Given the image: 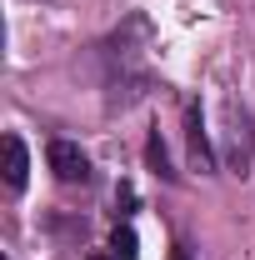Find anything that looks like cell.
<instances>
[{
    "instance_id": "obj_1",
    "label": "cell",
    "mask_w": 255,
    "mask_h": 260,
    "mask_svg": "<svg viewBox=\"0 0 255 260\" xmlns=\"http://www.w3.org/2000/svg\"><path fill=\"white\" fill-rule=\"evenodd\" d=\"M45 160H50V170L60 175L65 185L90 180V160H85V150H80V145H70V140H50V145H45Z\"/></svg>"
},
{
    "instance_id": "obj_2",
    "label": "cell",
    "mask_w": 255,
    "mask_h": 260,
    "mask_svg": "<svg viewBox=\"0 0 255 260\" xmlns=\"http://www.w3.org/2000/svg\"><path fill=\"white\" fill-rule=\"evenodd\" d=\"M5 185L10 190H20L25 185V175H30V160H25V145H20V135H5Z\"/></svg>"
},
{
    "instance_id": "obj_3",
    "label": "cell",
    "mask_w": 255,
    "mask_h": 260,
    "mask_svg": "<svg viewBox=\"0 0 255 260\" xmlns=\"http://www.w3.org/2000/svg\"><path fill=\"white\" fill-rule=\"evenodd\" d=\"M185 125H190V160L200 165V170H210V165H215V155H210L205 125H200V110H190V115H185Z\"/></svg>"
},
{
    "instance_id": "obj_4",
    "label": "cell",
    "mask_w": 255,
    "mask_h": 260,
    "mask_svg": "<svg viewBox=\"0 0 255 260\" xmlns=\"http://www.w3.org/2000/svg\"><path fill=\"white\" fill-rule=\"evenodd\" d=\"M235 115V110H230ZM230 160H235V170L240 165H250V130H245V115H235V135H230Z\"/></svg>"
},
{
    "instance_id": "obj_5",
    "label": "cell",
    "mask_w": 255,
    "mask_h": 260,
    "mask_svg": "<svg viewBox=\"0 0 255 260\" xmlns=\"http://www.w3.org/2000/svg\"><path fill=\"white\" fill-rule=\"evenodd\" d=\"M110 250H115V260H140V240H135V230H130V225H115Z\"/></svg>"
},
{
    "instance_id": "obj_6",
    "label": "cell",
    "mask_w": 255,
    "mask_h": 260,
    "mask_svg": "<svg viewBox=\"0 0 255 260\" xmlns=\"http://www.w3.org/2000/svg\"><path fill=\"white\" fill-rule=\"evenodd\" d=\"M145 160L155 165L165 180H175V170H170V155H165V145H160V135H150V145H145Z\"/></svg>"
},
{
    "instance_id": "obj_7",
    "label": "cell",
    "mask_w": 255,
    "mask_h": 260,
    "mask_svg": "<svg viewBox=\"0 0 255 260\" xmlns=\"http://www.w3.org/2000/svg\"><path fill=\"white\" fill-rule=\"evenodd\" d=\"M170 260H190V255H185V250H175V255H170Z\"/></svg>"
},
{
    "instance_id": "obj_8",
    "label": "cell",
    "mask_w": 255,
    "mask_h": 260,
    "mask_svg": "<svg viewBox=\"0 0 255 260\" xmlns=\"http://www.w3.org/2000/svg\"><path fill=\"white\" fill-rule=\"evenodd\" d=\"M85 260H115V255H85Z\"/></svg>"
}]
</instances>
